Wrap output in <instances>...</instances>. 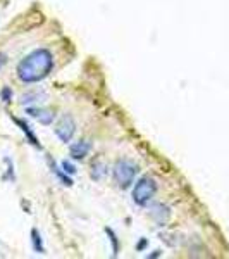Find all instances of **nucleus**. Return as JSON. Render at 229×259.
I'll list each match as a JSON object with an SVG mask.
<instances>
[{"mask_svg":"<svg viewBox=\"0 0 229 259\" xmlns=\"http://www.w3.org/2000/svg\"><path fill=\"white\" fill-rule=\"evenodd\" d=\"M53 68V57L47 49H36L18 64V78L23 83H36L48 76Z\"/></svg>","mask_w":229,"mask_h":259,"instance_id":"1","label":"nucleus"},{"mask_svg":"<svg viewBox=\"0 0 229 259\" xmlns=\"http://www.w3.org/2000/svg\"><path fill=\"white\" fill-rule=\"evenodd\" d=\"M136 175H138V166L130 159H119L112 169V177H114V182L118 183L119 189L131 187L135 183Z\"/></svg>","mask_w":229,"mask_h":259,"instance_id":"2","label":"nucleus"},{"mask_svg":"<svg viewBox=\"0 0 229 259\" xmlns=\"http://www.w3.org/2000/svg\"><path fill=\"white\" fill-rule=\"evenodd\" d=\"M155 192H157L155 180L145 177V178H141L135 185V189H133V200H135V204H138V206H147L150 200L153 199Z\"/></svg>","mask_w":229,"mask_h":259,"instance_id":"3","label":"nucleus"},{"mask_svg":"<svg viewBox=\"0 0 229 259\" xmlns=\"http://www.w3.org/2000/svg\"><path fill=\"white\" fill-rule=\"evenodd\" d=\"M74 133H76V123H74L73 116H69V114L62 116L61 121L55 126L57 139H59L61 142H64V144H68V142L73 140Z\"/></svg>","mask_w":229,"mask_h":259,"instance_id":"4","label":"nucleus"},{"mask_svg":"<svg viewBox=\"0 0 229 259\" xmlns=\"http://www.w3.org/2000/svg\"><path fill=\"white\" fill-rule=\"evenodd\" d=\"M90 150H91V144L88 140H78V142H74V144L71 145L69 152H71V157H73V159L81 161V159H85V157L88 156Z\"/></svg>","mask_w":229,"mask_h":259,"instance_id":"5","label":"nucleus"},{"mask_svg":"<svg viewBox=\"0 0 229 259\" xmlns=\"http://www.w3.org/2000/svg\"><path fill=\"white\" fill-rule=\"evenodd\" d=\"M26 112L33 118H36L40 121L41 124H50L55 118V114H53V111L50 109H41V107H28Z\"/></svg>","mask_w":229,"mask_h":259,"instance_id":"6","label":"nucleus"},{"mask_svg":"<svg viewBox=\"0 0 229 259\" xmlns=\"http://www.w3.org/2000/svg\"><path fill=\"white\" fill-rule=\"evenodd\" d=\"M47 100V94L45 92H40V90H35V92H28L21 97V104L23 106H30V104H36V102H43Z\"/></svg>","mask_w":229,"mask_h":259,"instance_id":"7","label":"nucleus"},{"mask_svg":"<svg viewBox=\"0 0 229 259\" xmlns=\"http://www.w3.org/2000/svg\"><path fill=\"white\" fill-rule=\"evenodd\" d=\"M169 207H165V206H162V204H159V206H155V209L152 211V216H153V220L157 221L159 225H164V223H167V220H169Z\"/></svg>","mask_w":229,"mask_h":259,"instance_id":"8","label":"nucleus"},{"mask_svg":"<svg viewBox=\"0 0 229 259\" xmlns=\"http://www.w3.org/2000/svg\"><path fill=\"white\" fill-rule=\"evenodd\" d=\"M105 173H107V166L102 161H95L91 164V178L93 180L100 182V180H103V177H105Z\"/></svg>","mask_w":229,"mask_h":259,"instance_id":"9","label":"nucleus"},{"mask_svg":"<svg viewBox=\"0 0 229 259\" xmlns=\"http://www.w3.org/2000/svg\"><path fill=\"white\" fill-rule=\"evenodd\" d=\"M14 121H16V123H18V124H19V126H21V130H23V132H24V135H26V137H28V139H30V142H31V144H33V145H35V147H40L38 140H36L35 133H33V132H31V130H30V126H28V124H26V123H23V121H21V119H14Z\"/></svg>","mask_w":229,"mask_h":259,"instance_id":"10","label":"nucleus"},{"mask_svg":"<svg viewBox=\"0 0 229 259\" xmlns=\"http://www.w3.org/2000/svg\"><path fill=\"white\" fill-rule=\"evenodd\" d=\"M31 237H33V247L36 252H43V244H41V237L38 235L36 230H31Z\"/></svg>","mask_w":229,"mask_h":259,"instance_id":"11","label":"nucleus"},{"mask_svg":"<svg viewBox=\"0 0 229 259\" xmlns=\"http://www.w3.org/2000/svg\"><path fill=\"white\" fill-rule=\"evenodd\" d=\"M105 232H107V235L110 237V240H112V244H114V256H118V250H119V245H118V237H116V233L112 232L110 228H105Z\"/></svg>","mask_w":229,"mask_h":259,"instance_id":"12","label":"nucleus"},{"mask_svg":"<svg viewBox=\"0 0 229 259\" xmlns=\"http://www.w3.org/2000/svg\"><path fill=\"white\" fill-rule=\"evenodd\" d=\"M62 169H64V173L66 175H74V173H76V168H74V166L73 164H69V162L68 161H64V162H62Z\"/></svg>","mask_w":229,"mask_h":259,"instance_id":"13","label":"nucleus"},{"mask_svg":"<svg viewBox=\"0 0 229 259\" xmlns=\"http://www.w3.org/2000/svg\"><path fill=\"white\" fill-rule=\"evenodd\" d=\"M2 99H4V102H9V100H11V92H9V89H4L2 90Z\"/></svg>","mask_w":229,"mask_h":259,"instance_id":"14","label":"nucleus"},{"mask_svg":"<svg viewBox=\"0 0 229 259\" xmlns=\"http://www.w3.org/2000/svg\"><path fill=\"white\" fill-rule=\"evenodd\" d=\"M6 62H7V57L4 56V54H0V69H2L4 66H6Z\"/></svg>","mask_w":229,"mask_h":259,"instance_id":"15","label":"nucleus"}]
</instances>
